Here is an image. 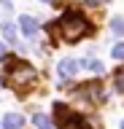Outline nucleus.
<instances>
[{
    "label": "nucleus",
    "instance_id": "nucleus-11",
    "mask_svg": "<svg viewBox=\"0 0 124 129\" xmlns=\"http://www.w3.org/2000/svg\"><path fill=\"white\" fill-rule=\"evenodd\" d=\"M111 54H113V59H124V43H116L111 48Z\"/></svg>",
    "mask_w": 124,
    "mask_h": 129
},
{
    "label": "nucleus",
    "instance_id": "nucleus-4",
    "mask_svg": "<svg viewBox=\"0 0 124 129\" xmlns=\"http://www.w3.org/2000/svg\"><path fill=\"white\" fill-rule=\"evenodd\" d=\"M67 121H70V110H67V105L65 102H54V126H59V129H65L67 126Z\"/></svg>",
    "mask_w": 124,
    "mask_h": 129
},
{
    "label": "nucleus",
    "instance_id": "nucleus-13",
    "mask_svg": "<svg viewBox=\"0 0 124 129\" xmlns=\"http://www.w3.org/2000/svg\"><path fill=\"white\" fill-rule=\"evenodd\" d=\"M116 89H119V91H124V73H116Z\"/></svg>",
    "mask_w": 124,
    "mask_h": 129
},
{
    "label": "nucleus",
    "instance_id": "nucleus-2",
    "mask_svg": "<svg viewBox=\"0 0 124 129\" xmlns=\"http://www.w3.org/2000/svg\"><path fill=\"white\" fill-rule=\"evenodd\" d=\"M6 59V70H3V83H8V86H22L27 78H33L35 70L24 59H16V56H3Z\"/></svg>",
    "mask_w": 124,
    "mask_h": 129
},
{
    "label": "nucleus",
    "instance_id": "nucleus-8",
    "mask_svg": "<svg viewBox=\"0 0 124 129\" xmlns=\"http://www.w3.org/2000/svg\"><path fill=\"white\" fill-rule=\"evenodd\" d=\"M76 70H78V62H73V59H62L59 62V75L62 78H70Z\"/></svg>",
    "mask_w": 124,
    "mask_h": 129
},
{
    "label": "nucleus",
    "instance_id": "nucleus-14",
    "mask_svg": "<svg viewBox=\"0 0 124 129\" xmlns=\"http://www.w3.org/2000/svg\"><path fill=\"white\" fill-rule=\"evenodd\" d=\"M111 27H113V32H124V24H121V19H119V16L111 22Z\"/></svg>",
    "mask_w": 124,
    "mask_h": 129
},
{
    "label": "nucleus",
    "instance_id": "nucleus-10",
    "mask_svg": "<svg viewBox=\"0 0 124 129\" xmlns=\"http://www.w3.org/2000/svg\"><path fill=\"white\" fill-rule=\"evenodd\" d=\"M84 67H86V70H94V73H103V64H100L97 59H86V62H84Z\"/></svg>",
    "mask_w": 124,
    "mask_h": 129
},
{
    "label": "nucleus",
    "instance_id": "nucleus-3",
    "mask_svg": "<svg viewBox=\"0 0 124 129\" xmlns=\"http://www.w3.org/2000/svg\"><path fill=\"white\" fill-rule=\"evenodd\" d=\"M78 94L86 97V100H94V102H103L105 100V91H103V83L94 81V83H81L78 86Z\"/></svg>",
    "mask_w": 124,
    "mask_h": 129
},
{
    "label": "nucleus",
    "instance_id": "nucleus-18",
    "mask_svg": "<svg viewBox=\"0 0 124 129\" xmlns=\"http://www.w3.org/2000/svg\"><path fill=\"white\" fill-rule=\"evenodd\" d=\"M121 129H124V124H121Z\"/></svg>",
    "mask_w": 124,
    "mask_h": 129
},
{
    "label": "nucleus",
    "instance_id": "nucleus-7",
    "mask_svg": "<svg viewBox=\"0 0 124 129\" xmlns=\"http://www.w3.org/2000/svg\"><path fill=\"white\" fill-rule=\"evenodd\" d=\"M67 126H70V129H92V124H89V118H86V116L70 113V121H67Z\"/></svg>",
    "mask_w": 124,
    "mask_h": 129
},
{
    "label": "nucleus",
    "instance_id": "nucleus-17",
    "mask_svg": "<svg viewBox=\"0 0 124 129\" xmlns=\"http://www.w3.org/2000/svg\"><path fill=\"white\" fill-rule=\"evenodd\" d=\"M43 3H51V6H57V3H59V0H43Z\"/></svg>",
    "mask_w": 124,
    "mask_h": 129
},
{
    "label": "nucleus",
    "instance_id": "nucleus-16",
    "mask_svg": "<svg viewBox=\"0 0 124 129\" xmlns=\"http://www.w3.org/2000/svg\"><path fill=\"white\" fill-rule=\"evenodd\" d=\"M3 56H6V46H3V43H0V59H3Z\"/></svg>",
    "mask_w": 124,
    "mask_h": 129
},
{
    "label": "nucleus",
    "instance_id": "nucleus-5",
    "mask_svg": "<svg viewBox=\"0 0 124 129\" xmlns=\"http://www.w3.org/2000/svg\"><path fill=\"white\" fill-rule=\"evenodd\" d=\"M24 126V118L19 113H6L3 116V129H22Z\"/></svg>",
    "mask_w": 124,
    "mask_h": 129
},
{
    "label": "nucleus",
    "instance_id": "nucleus-6",
    "mask_svg": "<svg viewBox=\"0 0 124 129\" xmlns=\"http://www.w3.org/2000/svg\"><path fill=\"white\" fill-rule=\"evenodd\" d=\"M19 27H22V35H27V38L38 32V22H35L33 16H27V14L22 16V19H19Z\"/></svg>",
    "mask_w": 124,
    "mask_h": 129
},
{
    "label": "nucleus",
    "instance_id": "nucleus-12",
    "mask_svg": "<svg viewBox=\"0 0 124 129\" xmlns=\"http://www.w3.org/2000/svg\"><path fill=\"white\" fill-rule=\"evenodd\" d=\"M3 35L8 40H14V24H8V22H3Z\"/></svg>",
    "mask_w": 124,
    "mask_h": 129
},
{
    "label": "nucleus",
    "instance_id": "nucleus-15",
    "mask_svg": "<svg viewBox=\"0 0 124 129\" xmlns=\"http://www.w3.org/2000/svg\"><path fill=\"white\" fill-rule=\"evenodd\" d=\"M84 3H89V6H100V3H105V0H84Z\"/></svg>",
    "mask_w": 124,
    "mask_h": 129
},
{
    "label": "nucleus",
    "instance_id": "nucleus-9",
    "mask_svg": "<svg viewBox=\"0 0 124 129\" xmlns=\"http://www.w3.org/2000/svg\"><path fill=\"white\" fill-rule=\"evenodd\" d=\"M33 124L38 129H54V124L49 121V116H43V113H35V116H33Z\"/></svg>",
    "mask_w": 124,
    "mask_h": 129
},
{
    "label": "nucleus",
    "instance_id": "nucleus-1",
    "mask_svg": "<svg viewBox=\"0 0 124 129\" xmlns=\"http://www.w3.org/2000/svg\"><path fill=\"white\" fill-rule=\"evenodd\" d=\"M51 32H57L65 43H76V40L86 38L92 32V22L81 11H73V8H70V11L62 14V19H57V24L51 27Z\"/></svg>",
    "mask_w": 124,
    "mask_h": 129
}]
</instances>
